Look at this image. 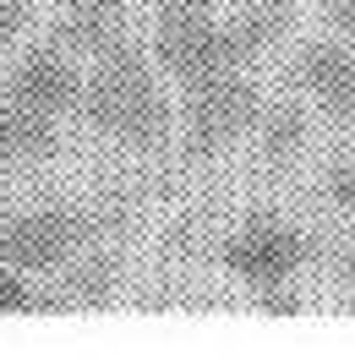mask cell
Segmentation results:
<instances>
[{
    "label": "cell",
    "instance_id": "1",
    "mask_svg": "<svg viewBox=\"0 0 355 360\" xmlns=\"http://www.w3.org/2000/svg\"><path fill=\"white\" fill-rule=\"evenodd\" d=\"M77 115L126 148H158L170 136V98L158 93L154 60L137 39H110L99 49V66L82 82Z\"/></svg>",
    "mask_w": 355,
    "mask_h": 360
},
{
    "label": "cell",
    "instance_id": "2",
    "mask_svg": "<svg viewBox=\"0 0 355 360\" xmlns=\"http://www.w3.org/2000/svg\"><path fill=\"white\" fill-rule=\"evenodd\" d=\"M263 93L246 77V66L235 71H213L202 82H186V104H180V142H186V158H208L230 153L246 131H257L263 120Z\"/></svg>",
    "mask_w": 355,
    "mask_h": 360
},
{
    "label": "cell",
    "instance_id": "3",
    "mask_svg": "<svg viewBox=\"0 0 355 360\" xmlns=\"http://www.w3.org/2000/svg\"><path fill=\"white\" fill-rule=\"evenodd\" d=\"M219 257H224V268L235 273V278H246L251 290H273V284H289V278L301 273L311 246L289 219H279V213H251L246 224L230 229V240H224Z\"/></svg>",
    "mask_w": 355,
    "mask_h": 360
},
{
    "label": "cell",
    "instance_id": "4",
    "mask_svg": "<svg viewBox=\"0 0 355 360\" xmlns=\"http://www.w3.org/2000/svg\"><path fill=\"white\" fill-rule=\"evenodd\" d=\"M154 60L158 71H170L180 88L202 82L213 71H235L251 55L241 49L235 27L224 17H197V22H154Z\"/></svg>",
    "mask_w": 355,
    "mask_h": 360
},
{
    "label": "cell",
    "instance_id": "5",
    "mask_svg": "<svg viewBox=\"0 0 355 360\" xmlns=\"http://www.w3.org/2000/svg\"><path fill=\"white\" fill-rule=\"evenodd\" d=\"M88 213L71 207H27L17 219L0 224V262H11L17 273H49L71 262L88 246Z\"/></svg>",
    "mask_w": 355,
    "mask_h": 360
},
{
    "label": "cell",
    "instance_id": "6",
    "mask_svg": "<svg viewBox=\"0 0 355 360\" xmlns=\"http://www.w3.org/2000/svg\"><path fill=\"white\" fill-rule=\"evenodd\" d=\"M6 98L17 104V110H33V115H66L82 104V77H77V66L66 60V44L61 39H49V44H33L11 66V77H6Z\"/></svg>",
    "mask_w": 355,
    "mask_h": 360
},
{
    "label": "cell",
    "instance_id": "7",
    "mask_svg": "<svg viewBox=\"0 0 355 360\" xmlns=\"http://www.w3.org/2000/svg\"><path fill=\"white\" fill-rule=\"evenodd\" d=\"M289 82L328 120H355V44H339V39L301 44L295 66H289Z\"/></svg>",
    "mask_w": 355,
    "mask_h": 360
},
{
    "label": "cell",
    "instance_id": "8",
    "mask_svg": "<svg viewBox=\"0 0 355 360\" xmlns=\"http://www.w3.org/2000/svg\"><path fill=\"white\" fill-rule=\"evenodd\" d=\"M120 22H126V0H66L55 39L71 55H99L110 39H120Z\"/></svg>",
    "mask_w": 355,
    "mask_h": 360
},
{
    "label": "cell",
    "instance_id": "9",
    "mask_svg": "<svg viewBox=\"0 0 355 360\" xmlns=\"http://www.w3.org/2000/svg\"><path fill=\"white\" fill-rule=\"evenodd\" d=\"M289 22H295V0H241L235 17H230V27H235V39H241V49L251 60H263L268 49H279Z\"/></svg>",
    "mask_w": 355,
    "mask_h": 360
},
{
    "label": "cell",
    "instance_id": "10",
    "mask_svg": "<svg viewBox=\"0 0 355 360\" xmlns=\"http://www.w3.org/2000/svg\"><path fill=\"white\" fill-rule=\"evenodd\" d=\"M306 110L301 104H268L263 120H257V153H263L268 169H285V164H295L301 158V148H306Z\"/></svg>",
    "mask_w": 355,
    "mask_h": 360
},
{
    "label": "cell",
    "instance_id": "11",
    "mask_svg": "<svg viewBox=\"0 0 355 360\" xmlns=\"http://www.w3.org/2000/svg\"><path fill=\"white\" fill-rule=\"evenodd\" d=\"M49 153H55L49 115L17 110V104L6 98V104H0V164H11V158H49Z\"/></svg>",
    "mask_w": 355,
    "mask_h": 360
},
{
    "label": "cell",
    "instance_id": "12",
    "mask_svg": "<svg viewBox=\"0 0 355 360\" xmlns=\"http://www.w3.org/2000/svg\"><path fill=\"white\" fill-rule=\"evenodd\" d=\"M115 278H120V268H115V262H93V268H82V278L71 284V300L99 306V300H110V295H115Z\"/></svg>",
    "mask_w": 355,
    "mask_h": 360
},
{
    "label": "cell",
    "instance_id": "13",
    "mask_svg": "<svg viewBox=\"0 0 355 360\" xmlns=\"http://www.w3.org/2000/svg\"><path fill=\"white\" fill-rule=\"evenodd\" d=\"M27 306H39V295L27 290V278H17L11 262H0V316L6 311H27Z\"/></svg>",
    "mask_w": 355,
    "mask_h": 360
},
{
    "label": "cell",
    "instance_id": "14",
    "mask_svg": "<svg viewBox=\"0 0 355 360\" xmlns=\"http://www.w3.org/2000/svg\"><path fill=\"white\" fill-rule=\"evenodd\" d=\"M158 22H197V17H219V0H154Z\"/></svg>",
    "mask_w": 355,
    "mask_h": 360
},
{
    "label": "cell",
    "instance_id": "15",
    "mask_svg": "<svg viewBox=\"0 0 355 360\" xmlns=\"http://www.w3.org/2000/svg\"><path fill=\"white\" fill-rule=\"evenodd\" d=\"M323 186H328V202L339 207V213H350V219H355V158H350V164H339V169H328Z\"/></svg>",
    "mask_w": 355,
    "mask_h": 360
},
{
    "label": "cell",
    "instance_id": "16",
    "mask_svg": "<svg viewBox=\"0 0 355 360\" xmlns=\"http://www.w3.org/2000/svg\"><path fill=\"white\" fill-rule=\"evenodd\" d=\"M27 17H33V0H0V49H11L23 39Z\"/></svg>",
    "mask_w": 355,
    "mask_h": 360
},
{
    "label": "cell",
    "instance_id": "17",
    "mask_svg": "<svg viewBox=\"0 0 355 360\" xmlns=\"http://www.w3.org/2000/svg\"><path fill=\"white\" fill-rule=\"evenodd\" d=\"M257 306L273 316H289V311H301V295L289 290V284H273V290H257Z\"/></svg>",
    "mask_w": 355,
    "mask_h": 360
},
{
    "label": "cell",
    "instance_id": "18",
    "mask_svg": "<svg viewBox=\"0 0 355 360\" xmlns=\"http://www.w3.org/2000/svg\"><path fill=\"white\" fill-rule=\"evenodd\" d=\"M323 11H328V22L344 33V39H355V0H323Z\"/></svg>",
    "mask_w": 355,
    "mask_h": 360
},
{
    "label": "cell",
    "instance_id": "19",
    "mask_svg": "<svg viewBox=\"0 0 355 360\" xmlns=\"http://www.w3.org/2000/svg\"><path fill=\"white\" fill-rule=\"evenodd\" d=\"M344 273L355 278V235H350V251H344Z\"/></svg>",
    "mask_w": 355,
    "mask_h": 360
}]
</instances>
